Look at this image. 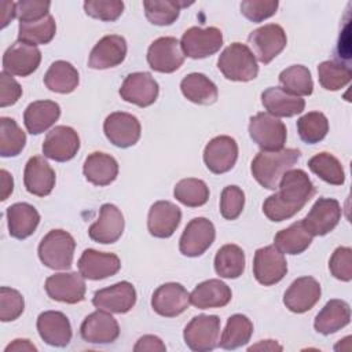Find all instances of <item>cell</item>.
I'll list each match as a JSON object with an SVG mask.
<instances>
[{
  "instance_id": "cell-6",
  "label": "cell",
  "mask_w": 352,
  "mask_h": 352,
  "mask_svg": "<svg viewBox=\"0 0 352 352\" xmlns=\"http://www.w3.org/2000/svg\"><path fill=\"white\" fill-rule=\"evenodd\" d=\"M184 342L195 352L213 351L220 341V319L216 315L194 316L184 327Z\"/></svg>"
},
{
  "instance_id": "cell-52",
  "label": "cell",
  "mask_w": 352,
  "mask_h": 352,
  "mask_svg": "<svg viewBox=\"0 0 352 352\" xmlns=\"http://www.w3.org/2000/svg\"><path fill=\"white\" fill-rule=\"evenodd\" d=\"M329 270L334 278L349 282L352 279V249L345 246L337 248L330 257Z\"/></svg>"
},
{
  "instance_id": "cell-1",
  "label": "cell",
  "mask_w": 352,
  "mask_h": 352,
  "mask_svg": "<svg viewBox=\"0 0 352 352\" xmlns=\"http://www.w3.org/2000/svg\"><path fill=\"white\" fill-rule=\"evenodd\" d=\"M278 192L270 195L263 204V212L271 221H283L300 212L314 197L315 187L301 169L287 170L279 184Z\"/></svg>"
},
{
  "instance_id": "cell-32",
  "label": "cell",
  "mask_w": 352,
  "mask_h": 352,
  "mask_svg": "<svg viewBox=\"0 0 352 352\" xmlns=\"http://www.w3.org/2000/svg\"><path fill=\"white\" fill-rule=\"evenodd\" d=\"M60 116V107L52 100H36L32 102L25 113L23 122L29 133L40 135L51 128Z\"/></svg>"
},
{
  "instance_id": "cell-50",
  "label": "cell",
  "mask_w": 352,
  "mask_h": 352,
  "mask_svg": "<svg viewBox=\"0 0 352 352\" xmlns=\"http://www.w3.org/2000/svg\"><path fill=\"white\" fill-rule=\"evenodd\" d=\"M245 206V194L238 186H227L220 197V213L227 220L239 217Z\"/></svg>"
},
{
  "instance_id": "cell-57",
  "label": "cell",
  "mask_w": 352,
  "mask_h": 352,
  "mask_svg": "<svg viewBox=\"0 0 352 352\" xmlns=\"http://www.w3.org/2000/svg\"><path fill=\"white\" fill-rule=\"evenodd\" d=\"M0 175H1V201H6L12 194L14 180H12V176L6 169H1Z\"/></svg>"
},
{
  "instance_id": "cell-16",
  "label": "cell",
  "mask_w": 352,
  "mask_h": 352,
  "mask_svg": "<svg viewBox=\"0 0 352 352\" xmlns=\"http://www.w3.org/2000/svg\"><path fill=\"white\" fill-rule=\"evenodd\" d=\"M84 276L77 272H59L45 279L44 289L50 298L66 304H77L85 298Z\"/></svg>"
},
{
  "instance_id": "cell-23",
  "label": "cell",
  "mask_w": 352,
  "mask_h": 352,
  "mask_svg": "<svg viewBox=\"0 0 352 352\" xmlns=\"http://www.w3.org/2000/svg\"><path fill=\"white\" fill-rule=\"evenodd\" d=\"M320 294L322 289L315 278L301 276L293 280L285 292L283 304L294 314H304L319 301Z\"/></svg>"
},
{
  "instance_id": "cell-38",
  "label": "cell",
  "mask_w": 352,
  "mask_h": 352,
  "mask_svg": "<svg viewBox=\"0 0 352 352\" xmlns=\"http://www.w3.org/2000/svg\"><path fill=\"white\" fill-rule=\"evenodd\" d=\"M214 271L219 276L236 279L245 271V253L234 243L221 246L214 256Z\"/></svg>"
},
{
  "instance_id": "cell-22",
  "label": "cell",
  "mask_w": 352,
  "mask_h": 352,
  "mask_svg": "<svg viewBox=\"0 0 352 352\" xmlns=\"http://www.w3.org/2000/svg\"><path fill=\"white\" fill-rule=\"evenodd\" d=\"M124 226L125 221L121 210L113 204H103L99 219L88 228V235L98 243H114L121 238Z\"/></svg>"
},
{
  "instance_id": "cell-33",
  "label": "cell",
  "mask_w": 352,
  "mask_h": 352,
  "mask_svg": "<svg viewBox=\"0 0 352 352\" xmlns=\"http://www.w3.org/2000/svg\"><path fill=\"white\" fill-rule=\"evenodd\" d=\"M351 322V307L344 300H330L315 318L314 327L323 336L333 334Z\"/></svg>"
},
{
  "instance_id": "cell-30",
  "label": "cell",
  "mask_w": 352,
  "mask_h": 352,
  "mask_svg": "<svg viewBox=\"0 0 352 352\" xmlns=\"http://www.w3.org/2000/svg\"><path fill=\"white\" fill-rule=\"evenodd\" d=\"M231 289L220 279L201 282L190 294V304L199 309L221 308L231 301Z\"/></svg>"
},
{
  "instance_id": "cell-53",
  "label": "cell",
  "mask_w": 352,
  "mask_h": 352,
  "mask_svg": "<svg viewBox=\"0 0 352 352\" xmlns=\"http://www.w3.org/2000/svg\"><path fill=\"white\" fill-rule=\"evenodd\" d=\"M50 1L21 0L15 3V16L19 22H34L45 18L50 11Z\"/></svg>"
},
{
  "instance_id": "cell-19",
  "label": "cell",
  "mask_w": 352,
  "mask_h": 352,
  "mask_svg": "<svg viewBox=\"0 0 352 352\" xmlns=\"http://www.w3.org/2000/svg\"><path fill=\"white\" fill-rule=\"evenodd\" d=\"M135 302L136 290L133 285L126 280L95 292L92 298V304L98 309H103L110 314H126L133 308Z\"/></svg>"
},
{
  "instance_id": "cell-47",
  "label": "cell",
  "mask_w": 352,
  "mask_h": 352,
  "mask_svg": "<svg viewBox=\"0 0 352 352\" xmlns=\"http://www.w3.org/2000/svg\"><path fill=\"white\" fill-rule=\"evenodd\" d=\"M320 85L327 91H338L349 84L352 72L349 66L336 60H324L318 66Z\"/></svg>"
},
{
  "instance_id": "cell-2",
  "label": "cell",
  "mask_w": 352,
  "mask_h": 352,
  "mask_svg": "<svg viewBox=\"0 0 352 352\" xmlns=\"http://www.w3.org/2000/svg\"><path fill=\"white\" fill-rule=\"evenodd\" d=\"M300 150L280 148L276 151L261 150L252 161L250 170L260 186L267 190H276L282 176L300 160Z\"/></svg>"
},
{
  "instance_id": "cell-49",
  "label": "cell",
  "mask_w": 352,
  "mask_h": 352,
  "mask_svg": "<svg viewBox=\"0 0 352 352\" xmlns=\"http://www.w3.org/2000/svg\"><path fill=\"white\" fill-rule=\"evenodd\" d=\"M84 11L92 18L113 22L121 16L124 3L120 0H88L84 3Z\"/></svg>"
},
{
  "instance_id": "cell-54",
  "label": "cell",
  "mask_w": 352,
  "mask_h": 352,
  "mask_svg": "<svg viewBox=\"0 0 352 352\" xmlns=\"http://www.w3.org/2000/svg\"><path fill=\"white\" fill-rule=\"evenodd\" d=\"M22 96V88L18 81L8 73H0V106L7 107L15 104Z\"/></svg>"
},
{
  "instance_id": "cell-34",
  "label": "cell",
  "mask_w": 352,
  "mask_h": 352,
  "mask_svg": "<svg viewBox=\"0 0 352 352\" xmlns=\"http://www.w3.org/2000/svg\"><path fill=\"white\" fill-rule=\"evenodd\" d=\"M82 173L85 179L95 186H109L118 175V164L110 154L95 151L85 158Z\"/></svg>"
},
{
  "instance_id": "cell-11",
  "label": "cell",
  "mask_w": 352,
  "mask_h": 352,
  "mask_svg": "<svg viewBox=\"0 0 352 352\" xmlns=\"http://www.w3.org/2000/svg\"><path fill=\"white\" fill-rule=\"evenodd\" d=\"M148 66L160 73H173L184 62L180 43L175 37H160L147 50Z\"/></svg>"
},
{
  "instance_id": "cell-18",
  "label": "cell",
  "mask_w": 352,
  "mask_h": 352,
  "mask_svg": "<svg viewBox=\"0 0 352 352\" xmlns=\"http://www.w3.org/2000/svg\"><path fill=\"white\" fill-rule=\"evenodd\" d=\"M238 160V144L235 139L227 135L213 138L204 150V162L206 168L216 175L231 170Z\"/></svg>"
},
{
  "instance_id": "cell-31",
  "label": "cell",
  "mask_w": 352,
  "mask_h": 352,
  "mask_svg": "<svg viewBox=\"0 0 352 352\" xmlns=\"http://www.w3.org/2000/svg\"><path fill=\"white\" fill-rule=\"evenodd\" d=\"M7 223L8 232L12 238L25 239L36 231L40 223V214L33 205L16 202L7 208Z\"/></svg>"
},
{
  "instance_id": "cell-20",
  "label": "cell",
  "mask_w": 352,
  "mask_h": 352,
  "mask_svg": "<svg viewBox=\"0 0 352 352\" xmlns=\"http://www.w3.org/2000/svg\"><path fill=\"white\" fill-rule=\"evenodd\" d=\"M190 305V294L186 287L176 282L158 286L151 297L153 309L165 318H173L183 314Z\"/></svg>"
},
{
  "instance_id": "cell-10",
  "label": "cell",
  "mask_w": 352,
  "mask_h": 352,
  "mask_svg": "<svg viewBox=\"0 0 352 352\" xmlns=\"http://www.w3.org/2000/svg\"><path fill=\"white\" fill-rule=\"evenodd\" d=\"M214 236L213 223L206 217H195L188 221L180 236V253L187 257H198L212 246Z\"/></svg>"
},
{
  "instance_id": "cell-55",
  "label": "cell",
  "mask_w": 352,
  "mask_h": 352,
  "mask_svg": "<svg viewBox=\"0 0 352 352\" xmlns=\"http://www.w3.org/2000/svg\"><path fill=\"white\" fill-rule=\"evenodd\" d=\"M135 352H165L166 346L165 344L161 341V338H158L157 336H143L138 340V342L133 346Z\"/></svg>"
},
{
  "instance_id": "cell-12",
  "label": "cell",
  "mask_w": 352,
  "mask_h": 352,
  "mask_svg": "<svg viewBox=\"0 0 352 352\" xmlns=\"http://www.w3.org/2000/svg\"><path fill=\"white\" fill-rule=\"evenodd\" d=\"M40 62V50L36 45L18 40L11 44L3 55V72L11 76L26 77L37 70Z\"/></svg>"
},
{
  "instance_id": "cell-42",
  "label": "cell",
  "mask_w": 352,
  "mask_h": 352,
  "mask_svg": "<svg viewBox=\"0 0 352 352\" xmlns=\"http://www.w3.org/2000/svg\"><path fill=\"white\" fill-rule=\"evenodd\" d=\"M308 168L329 184L341 186L345 182V172L341 162L330 153H319L309 158Z\"/></svg>"
},
{
  "instance_id": "cell-25",
  "label": "cell",
  "mask_w": 352,
  "mask_h": 352,
  "mask_svg": "<svg viewBox=\"0 0 352 352\" xmlns=\"http://www.w3.org/2000/svg\"><path fill=\"white\" fill-rule=\"evenodd\" d=\"M78 271L85 279L99 280L116 275L121 268V261L114 253H103L95 249H85L78 258Z\"/></svg>"
},
{
  "instance_id": "cell-29",
  "label": "cell",
  "mask_w": 352,
  "mask_h": 352,
  "mask_svg": "<svg viewBox=\"0 0 352 352\" xmlns=\"http://www.w3.org/2000/svg\"><path fill=\"white\" fill-rule=\"evenodd\" d=\"M261 103L274 117H293L302 113L304 99L286 92L280 87H270L261 94Z\"/></svg>"
},
{
  "instance_id": "cell-24",
  "label": "cell",
  "mask_w": 352,
  "mask_h": 352,
  "mask_svg": "<svg viewBox=\"0 0 352 352\" xmlns=\"http://www.w3.org/2000/svg\"><path fill=\"white\" fill-rule=\"evenodd\" d=\"M126 41L122 36H104L92 48L88 59V66L95 70L116 67L124 62L126 56Z\"/></svg>"
},
{
  "instance_id": "cell-27",
  "label": "cell",
  "mask_w": 352,
  "mask_h": 352,
  "mask_svg": "<svg viewBox=\"0 0 352 352\" xmlns=\"http://www.w3.org/2000/svg\"><path fill=\"white\" fill-rule=\"evenodd\" d=\"M182 220V210L169 201H157L151 205L147 216L148 232L155 238L173 235Z\"/></svg>"
},
{
  "instance_id": "cell-14",
  "label": "cell",
  "mask_w": 352,
  "mask_h": 352,
  "mask_svg": "<svg viewBox=\"0 0 352 352\" xmlns=\"http://www.w3.org/2000/svg\"><path fill=\"white\" fill-rule=\"evenodd\" d=\"M340 219V202L334 198H319L302 219V224L312 236H323L336 228Z\"/></svg>"
},
{
  "instance_id": "cell-13",
  "label": "cell",
  "mask_w": 352,
  "mask_h": 352,
  "mask_svg": "<svg viewBox=\"0 0 352 352\" xmlns=\"http://www.w3.org/2000/svg\"><path fill=\"white\" fill-rule=\"evenodd\" d=\"M103 131L110 143L120 148H126L138 143L142 128L135 116L124 111H116L106 117Z\"/></svg>"
},
{
  "instance_id": "cell-59",
  "label": "cell",
  "mask_w": 352,
  "mask_h": 352,
  "mask_svg": "<svg viewBox=\"0 0 352 352\" xmlns=\"http://www.w3.org/2000/svg\"><path fill=\"white\" fill-rule=\"evenodd\" d=\"M248 351H282V345H279L274 340H265V341H260L256 345L249 346Z\"/></svg>"
},
{
  "instance_id": "cell-35",
  "label": "cell",
  "mask_w": 352,
  "mask_h": 352,
  "mask_svg": "<svg viewBox=\"0 0 352 352\" xmlns=\"http://www.w3.org/2000/svg\"><path fill=\"white\" fill-rule=\"evenodd\" d=\"M180 89L184 98L197 104H212L219 96L216 84L202 73L187 74L180 82Z\"/></svg>"
},
{
  "instance_id": "cell-8",
  "label": "cell",
  "mask_w": 352,
  "mask_h": 352,
  "mask_svg": "<svg viewBox=\"0 0 352 352\" xmlns=\"http://www.w3.org/2000/svg\"><path fill=\"white\" fill-rule=\"evenodd\" d=\"M248 43L252 47L256 58L261 63L267 65L283 51L287 38L282 26L276 23H268L254 29L249 34Z\"/></svg>"
},
{
  "instance_id": "cell-51",
  "label": "cell",
  "mask_w": 352,
  "mask_h": 352,
  "mask_svg": "<svg viewBox=\"0 0 352 352\" xmlns=\"http://www.w3.org/2000/svg\"><path fill=\"white\" fill-rule=\"evenodd\" d=\"M278 6L276 0H245L241 3V12L252 22H263L276 12Z\"/></svg>"
},
{
  "instance_id": "cell-17",
  "label": "cell",
  "mask_w": 352,
  "mask_h": 352,
  "mask_svg": "<svg viewBox=\"0 0 352 352\" xmlns=\"http://www.w3.org/2000/svg\"><path fill=\"white\" fill-rule=\"evenodd\" d=\"M158 92V82L150 73L146 72L128 74L120 88V96L125 102L133 103L139 107L151 106L157 100Z\"/></svg>"
},
{
  "instance_id": "cell-7",
  "label": "cell",
  "mask_w": 352,
  "mask_h": 352,
  "mask_svg": "<svg viewBox=\"0 0 352 352\" xmlns=\"http://www.w3.org/2000/svg\"><path fill=\"white\" fill-rule=\"evenodd\" d=\"M223 45V33L214 26L201 29L192 26L187 29L180 40L182 51L191 59H202L216 54Z\"/></svg>"
},
{
  "instance_id": "cell-58",
  "label": "cell",
  "mask_w": 352,
  "mask_h": 352,
  "mask_svg": "<svg viewBox=\"0 0 352 352\" xmlns=\"http://www.w3.org/2000/svg\"><path fill=\"white\" fill-rule=\"evenodd\" d=\"M6 352H10V351H32V352H36L37 348L29 341V340H14L10 345L6 346L4 349Z\"/></svg>"
},
{
  "instance_id": "cell-44",
  "label": "cell",
  "mask_w": 352,
  "mask_h": 352,
  "mask_svg": "<svg viewBox=\"0 0 352 352\" xmlns=\"http://www.w3.org/2000/svg\"><path fill=\"white\" fill-rule=\"evenodd\" d=\"M56 32L55 19L51 15L34 22H19L18 28V40L37 45L50 43Z\"/></svg>"
},
{
  "instance_id": "cell-45",
  "label": "cell",
  "mask_w": 352,
  "mask_h": 352,
  "mask_svg": "<svg viewBox=\"0 0 352 352\" xmlns=\"http://www.w3.org/2000/svg\"><path fill=\"white\" fill-rule=\"evenodd\" d=\"M26 144V135L15 122L8 117L0 118V155L16 157L21 154Z\"/></svg>"
},
{
  "instance_id": "cell-36",
  "label": "cell",
  "mask_w": 352,
  "mask_h": 352,
  "mask_svg": "<svg viewBox=\"0 0 352 352\" xmlns=\"http://www.w3.org/2000/svg\"><path fill=\"white\" fill-rule=\"evenodd\" d=\"M44 84L52 92L70 94L78 85V72L72 63L66 60H56L47 70Z\"/></svg>"
},
{
  "instance_id": "cell-15",
  "label": "cell",
  "mask_w": 352,
  "mask_h": 352,
  "mask_svg": "<svg viewBox=\"0 0 352 352\" xmlns=\"http://www.w3.org/2000/svg\"><path fill=\"white\" fill-rule=\"evenodd\" d=\"M78 150L80 138L73 128L66 125H58L52 128L43 142L44 157L56 162L70 161L74 158Z\"/></svg>"
},
{
  "instance_id": "cell-37",
  "label": "cell",
  "mask_w": 352,
  "mask_h": 352,
  "mask_svg": "<svg viewBox=\"0 0 352 352\" xmlns=\"http://www.w3.org/2000/svg\"><path fill=\"white\" fill-rule=\"evenodd\" d=\"M312 235L304 227L302 220L293 223L290 227L280 230L275 238L274 245L286 254H300L307 250L312 242Z\"/></svg>"
},
{
  "instance_id": "cell-21",
  "label": "cell",
  "mask_w": 352,
  "mask_h": 352,
  "mask_svg": "<svg viewBox=\"0 0 352 352\" xmlns=\"http://www.w3.org/2000/svg\"><path fill=\"white\" fill-rule=\"evenodd\" d=\"M80 334L91 344H111L120 336V326L110 312L98 309L82 320Z\"/></svg>"
},
{
  "instance_id": "cell-48",
  "label": "cell",
  "mask_w": 352,
  "mask_h": 352,
  "mask_svg": "<svg viewBox=\"0 0 352 352\" xmlns=\"http://www.w3.org/2000/svg\"><path fill=\"white\" fill-rule=\"evenodd\" d=\"M25 308L22 294L11 287H0V319L1 322H11L18 319Z\"/></svg>"
},
{
  "instance_id": "cell-5",
  "label": "cell",
  "mask_w": 352,
  "mask_h": 352,
  "mask_svg": "<svg viewBox=\"0 0 352 352\" xmlns=\"http://www.w3.org/2000/svg\"><path fill=\"white\" fill-rule=\"evenodd\" d=\"M249 135L252 140L264 151L283 148L286 142V125L268 113H257L250 117Z\"/></svg>"
},
{
  "instance_id": "cell-28",
  "label": "cell",
  "mask_w": 352,
  "mask_h": 352,
  "mask_svg": "<svg viewBox=\"0 0 352 352\" xmlns=\"http://www.w3.org/2000/svg\"><path fill=\"white\" fill-rule=\"evenodd\" d=\"M23 184L28 192L45 197L55 187V170L41 155H34L25 165Z\"/></svg>"
},
{
  "instance_id": "cell-4",
  "label": "cell",
  "mask_w": 352,
  "mask_h": 352,
  "mask_svg": "<svg viewBox=\"0 0 352 352\" xmlns=\"http://www.w3.org/2000/svg\"><path fill=\"white\" fill-rule=\"evenodd\" d=\"M76 242L65 230H51L38 245L40 261L51 270H69L73 263Z\"/></svg>"
},
{
  "instance_id": "cell-43",
  "label": "cell",
  "mask_w": 352,
  "mask_h": 352,
  "mask_svg": "<svg viewBox=\"0 0 352 352\" xmlns=\"http://www.w3.org/2000/svg\"><path fill=\"white\" fill-rule=\"evenodd\" d=\"M173 195L180 204L188 208H198L208 202L209 187L201 179L187 177L176 183Z\"/></svg>"
},
{
  "instance_id": "cell-40",
  "label": "cell",
  "mask_w": 352,
  "mask_h": 352,
  "mask_svg": "<svg viewBox=\"0 0 352 352\" xmlns=\"http://www.w3.org/2000/svg\"><path fill=\"white\" fill-rule=\"evenodd\" d=\"M192 3L180 0H147L143 1L146 18L157 26L172 25L180 14L182 7H187Z\"/></svg>"
},
{
  "instance_id": "cell-39",
  "label": "cell",
  "mask_w": 352,
  "mask_h": 352,
  "mask_svg": "<svg viewBox=\"0 0 352 352\" xmlns=\"http://www.w3.org/2000/svg\"><path fill=\"white\" fill-rule=\"evenodd\" d=\"M253 334V323L242 314H235L228 318L226 329L223 330L219 345L223 349H236L246 345Z\"/></svg>"
},
{
  "instance_id": "cell-26",
  "label": "cell",
  "mask_w": 352,
  "mask_h": 352,
  "mask_svg": "<svg viewBox=\"0 0 352 352\" xmlns=\"http://www.w3.org/2000/svg\"><path fill=\"white\" fill-rule=\"evenodd\" d=\"M37 331L44 342L63 348L72 340V324L67 316L59 311H45L37 318Z\"/></svg>"
},
{
  "instance_id": "cell-56",
  "label": "cell",
  "mask_w": 352,
  "mask_h": 352,
  "mask_svg": "<svg viewBox=\"0 0 352 352\" xmlns=\"http://www.w3.org/2000/svg\"><path fill=\"white\" fill-rule=\"evenodd\" d=\"M1 29H4L15 16V3L14 1H1Z\"/></svg>"
},
{
  "instance_id": "cell-46",
  "label": "cell",
  "mask_w": 352,
  "mask_h": 352,
  "mask_svg": "<svg viewBox=\"0 0 352 352\" xmlns=\"http://www.w3.org/2000/svg\"><path fill=\"white\" fill-rule=\"evenodd\" d=\"M297 132L307 144L319 143L329 132V121L323 113L309 111L297 120Z\"/></svg>"
},
{
  "instance_id": "cell-3",
  "label": "cell",
  "mask_w": 352,
  "mask_h": 352,
  "mask_svg": "<svg viewBox=\"0 0 352 352\" xmlns=\"http://www.w3.org/2000/svg\"><path fill=\"white\" fill-rule=\"evenodd\" d=\"M217 67L227 80L231 81H252L258 74L256 56L250 48L242 43L228 45L217 59Z\"/></svg>"
},
{
  "instance_id": "cell-9",
  "label": "cell",
  "mask_w": 352,
  "mask_h": 352,
  "mask_svg": "<svg viewBox=\"0 0 352 352\" xmlns=\"http://www.w3.org/2000/svg\"><path fill=\"white\" fill-rule=\"evenodd\" d=\"M287 272V263L283 253L275 246H264L256 250L253 258V275L264 286L280 282Z\"/></svg>"
},
{
  "instance_id": "cell-41",
  "label": "cell",
  "mask_w": 352,
  "mask_h": 352,
  "mask_svg": "<svg viewBox=\"0 0 352 352\" xmlns=\"http://www.w3.org/2000/svg\"><path fill=\"white\" fill-rule=\"evenodd\" d=\"M282 88L296 96H308L314 91V81L311 72L302 65H293L286 67L279 74Z\"/></svg>"
}]
</instances>
